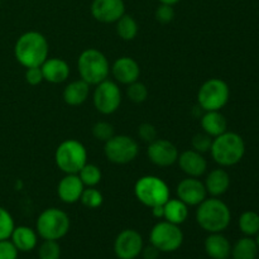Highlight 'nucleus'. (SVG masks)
I'll return each mask as SVG.
<instances>
[{"label": "nucleus", "mask_w": 259, "mask_h": 259, "mask_svg": "<svg viewBox=\"0 0 259 259\" xmlns=\"http://www.w3.org/2000/svg\"><path fill=\"white\" fill-rule=\"evenodd\" d=\"M177 199L184 201L187 206H197L201 204L207 196L204 182L196 177H187L184 179L176 189Z\"/></svg>", "instance_id": "2eb2a0df"}, {"label": "nucleus", "mask_w": 259, "mask_h": 259, "mask_svg": "<svg viewBox=\"0 0 259 259\" xmlns=\"http://www.w3.org/2000/svg\"><path fill=\"white\" fill-rule=\"evenodd\" d=\"M230 89L222 78H210L205 81L197 93V103L204 111L220 110L228 104Z\"/></svg>", "instance_id": "6e6552de"}, {"label": "nucleus", "mask_w": 259, "mask_h": 259, "mask_svg": "<svg viewBox=\"0 0 259 259\" xmlns=\"http://www.w3.org/2000/svg\"><path fill=\"white\" fill-rule=\"evenodd\" d=\"M204 248L207 257L211 259H228L232 253V244L222 233H209Z\"/></svg>", "instance_id": "aec40b11"}, {"label": "nucleus", "mask_w": 259, "mask_h": 259, "mask_svg": "<svg viewBox=\"0 0 259 259\" xmlns=\"http://www.w3.org/2000/svg\"><path fill=\"white\" fill-rule=\"evenodd\" d=\"M196 222L207 233H223L232 222L229 206L218 197L205 199L197 205Z\"/></svg>", "instance_id": "f03ea898"}, {"label": "nucleus", "mask_w": 259, "mask_h": 259, "mask_svg": "<svg viewBox=\"0 0 259 259\" xmlns=\"http://www.w3.org/2000/svg\"><path fill=\"white\" fill-rule=\"evenodd\" d=\"M121 91L118 83L106 78L103 82L96 85L93 95V103L96 110L104 115L115 113L121 104Z\"/></svg>", "instance_id": "9b49d317"}, {"label": "nucleus", "mask_w": 259, "mask_h": 259, "mask_svg": "<svg viewBox=\"0 0 259 259\" xmlns=\"http://www.w3.org/2000/svg\"><path fill=\"white\" fill-rule=\"evenodd\" d=\"M18 249L9 239L0 240V259H18Z\"/></svg>", "instance_id": "4c0bfd02"}, {"label": "nucleus", "mask_w": 259, "mask_h": 259, "mask_svg": "<svg viewBox=\"0 0 259 259\" xmlns=\"http://www.w3.org/2000/svg\"><path fill=\"white\" fill-rule=\"evenodd\" d=\"M77 70L81 80L89 85H98L108 78L110 73V65L103 52L96 48H88L80 55L77 60Z\"/></svg>", "instance_id": "20e7f679"}, {"label": "nucleus", "mask_w": 259, "mask_h": 259, "mask_svg": "<svg viewBox=\"0 0 259 259\" xmlns=\"http://www.w3.org/2000/svg\"><path fill=\"white\" fill-rule=\"evenodd\" d=\"M177 163H179L180 169L189 177L199 179L207 169V162L204 154L199 153L195 149H189L179 154Z\"/></svg>", "instance_id": "dca6fc26"}, {"label": "nucleus", "mask_w": 259, "mask_h": 259, "mask_svg": "<svg viewBox=\"0 0 259 259\" xmlns=\"http://www.w3.org/2000/svg\"><path fill=\"white\" fill-rule=\"evenodd\" d=\"M139 153V146L136 139L129 136H113L104 146L106 159L114 164H126L133 162Z\"/></svg>", "instance_id": "9d476101"}, {"label": "nucleus", "mask_w": 259, "mask_h": 259, "mask_svg": "<svg viewBox=\"0 0 259 259\" xmlns=\"http://www.w3.org/2000/svg\"><path fill=\"white\" fill-rule=\"evenodd\" d=\"M152 214H153V217L157 218V219H159V218H163V205H161V206L152 207Z\"/></svg>", "instance_id": "a19ab883"}, {"label": "nucleus", "mask_w": 259, "mask_h": 259, "mask_svg": "<svg viewBox=\"0 0 259 259\" xmlns=\"http://www.w3.org/2000/svg\"><path fill=\"white\" fill-rule=\"evenodd\" d=\"M116 33L123 40H133L138 34V23L132 15L124 14L116 22Z\"/></svg>", "instance_id": "bb28decb"}, {"label": "nucleus", "mask_w": 259, "mask_h": 259, "mask_svg": "<svg viewBox=\"0 0 259 259\" xmlns=\"http://www.w3.org/2000/svg\"><path fill=\"white\" fill-rule=\"evenodd\" d=\"M77 175L86 187H95L96 185L100 184L103 177L101 169L93 163H86Z\"/></svg>", "instance_id": "c85d7f7f"}, {"label": "nucleus", "mask_w": 259, "mask_h": 259, "mask_svg": "<svg viewBox=\"0 0 259 259\" xmlns=\"http://www.w3.org/2000/svg\"><path fill=\"white\" fill-rule=\"evenodd\" d=\"M258 250L257 242L252 237H244L233 245L230 257L233 259H257Z\"/></svg>", "instance_id": "a878e982"}, {"label": "nucleus", "mask_w": 259, "mask_h": 259, "mask_svg": "<svg viewBox=\"0 0 259 259\" xmlns=\"http://www.w3.org/2000/svg\"><path fill=\"white\" fill-rule=\"evenodd\" d=\"M25 81H27L29 85L37 86L39 83H42V81H45L43 78V72L40 67H29L25 71Z\"/></svg>", "instance_id": "58836bf2"}, {"label": "nucleus", "mask_w": 259, "mask_h": 259, "mask_svg": "<svg viewBox=\"0 0 259 259\" xmlns=\"http://www.w3.org/2000/svg\"><path fill=\"white\" fill-rule=\"evenodd\" d=\"M159 3H161V4H166V5H172V7H174V5H176L177 3L180 2V0H158Z\"/></svg>", "instance_id": "79ce46f5"}, {"label": "nucleus", "mask_w": 259, "mask_h": 259, "mask_svg": "<svg viewBox=\"0 0 259 259\" xmlns=\"http://www.w3.org/2000/svg\"><path fill=\"white\" fill-rule=\"evenodd\" d=\"M149 242L161 253H172L180 249L184 243V232L180 225L169 222H158L151 230Z\"/></svg>", "instance_id": "1a4fd4ad"}, {"label": "nucleus", "mask_w": 259, "mask_h": 259, "mask_svg": "<svg viewBox=\"0 0 259 259\" xmlns=\"http://www.w3.org/2000/svg\"><path fill=\"white\" fill-rule=\"evenodd\" d=\"M43 78L51 83H62L70 76V66L62 58H47L40 66Z\"/></svg>", "instance_id": "6ab92c4d"}, {"label": "nucleus", "mask_w": 259, "mask_h": 259, "mask_svg": "<svg viewBox=\"0 0 259 259\" xmlns=\"http://www.w3.org/2000/svg\"><path fill=\"white\" fill-rule=\"evenodd\" d=\"M134 195L147 207L164 205L171 199V191L166 182L157 176H143L134 185Z\"/></svg>", "instance_id": "423d86ee"}, {"label": "nucleus", "mask_w": 259, "mask_h": 259, "mask_svg": "<svg viewBox=\"0 0 259 259\" xmlns=\"http://www.w3.org/2000/svg\"><path fill=\"white\" fill-rule=\"evenodd\" d=\"M204 185L207 194L212 197H219L229 190L230 176L225 169L215 168L207 175Z\"/></svg>", "instance_id": "4be33fe9"}, {"label": "nucleus", "mask_w": 259, "mask_h": 259, "mask_svg": "<svg viewBox=\"0 0 259 259\" xmlns=\"http://www.w3.org/2000/svg\"><path fill=\"white\" fill-rule=\"evenodd\" d=\"M147 156L156 166L169 167L179 159V149L172 142L157 138L148 144Z\"/></svg>", "instance_id": "ddd939ff"}, {"label": "nucleus", "mask_w": 259, "mask_h": 259, "mask_svg": "<svg viewBox=\"0 0 259 259\" xmlns=\"http://www.w3.org/2000/svg\"><path fill=\"white\" fill-rule=\"evenodd\" d=\"M239 229L245 237H254L259 233V215L255 211H244L238 220Z\"/></svg>", "instance_id": "cd10ccee"}, {"label": "nucleus", "mask_w": 259, "mask_h": 259, "mask_svg": "<svg viewBox=\"0 0 259 259\" xmlns=\"http://www.w3.org/2000/svg\"><path fill=\"white\" fill-rule=\"evenodd\" d=\"M126 96L129 98V100L133 101L136 104H142L147 100L148 98V89L141 81H136V82H132L128 85L126 89Z\"/></svg>", "instance_id": "7c9ffc66"}, {"label": "nucleus", "mask_w": 259, "mask_h": 259, "mask_svg": "<svg viewBox=\"0 0 259 259\" xmlns=\"http://www.w3.org/2000/svg\"><path fill=\"white\" fill-rule=\"evenodd\" d=\"M210 153L219 166H235L242 161L245 154L244 139L238 133L227 131L212 139Z\"/></svg>", "instance_id": "7ed1b4c3"}, {"label": "nucleus", "mask_w": 259, "mask_h": 259, "mask_svg": "<svg viewBox=\"0 0 259 259\" xmlns=\"http://www.w3.org/2000/svg\"><path fill=\"white\" fill-rule=\"evenodd\" d=\"M192 148L195 149L199 153L204 154L210 152L212 144V138L210 136H207L206 133H197L196 136H194L191 141Z\"/></svg>", "instance_id": "f704fd0d"}, {"label": "nucleus", "mask_w": 259, "mask_h": 259, "mask_svg": "<svg viewBox=\"0 0 259 259\" xmlns=\"http://www.w3.org/2000/svg\"><path fill=\"white\" fill-rule=\"evenodd\" d=\"M71 220L67 212L57 207L43 210L35 223V232L43 240H60L70 230Z\"/></svg>", "instance_id": "39448f33"}, {"label": "nucleus", "mask_w": 259, "mask_h": 259, "mask_svg": "<svg viewBox=\"0 0 259 259\" xmlns=\"http://www.w3.org/2000/svg\"><path fill=\"white\" fill-rule=\"evenodd\" d=\"M93 136L98 141L105 143L111 137L115 136V131H114V126L110 123H108V121H98L93 126Z\"/></svg>", "instance_id": "72a5a7b5"}, {"label": "nucleus", "mask_w": 259, "mask_h": 259, "mask_svg": "<svg viewBox=\"0 0 259 259\" xmlns=\"http://www.w3.org/2000/svg\"><path fill=\"white\" fill-rule=\"evenodd\" d=\"M138 137L141 141L146 142V143H151L154 139H157V129L154 125L149 123H143L138 126Z\"/></svg>", "instance_id": "e433bc0d"}, {"label": "nucleus", "mask_w": 259, "mask_h": 259, "mask_svg": "<svg viewBox=\"0 0 259 259\" xmlns=\"http://www.w3.org/2000/svg\"><path fill=\"white\" fill-rule=\"evenodd\" d=\"M90 94V85L83 80H76L68 83L63 90V101L70 106H78L85 103Z\"/></svg>", "instance_id": "5701e85b"}, {"label": "nucleus", "mask_w": 259, "mask_h": 259, "mask_svg": "<svg viewBox=\"0 0 259 259\" xmlns=\"http://www.w3.org/2000/svg\"><path fill=\"white\" fill-rule=\"evenodd\" d=\"M38 258L39 259H60L61 247L58 240H43L38 248Z\"/></svg>", "instance_id": "2f4dec72"}, {"label": "nucleus", "mask_w": 259, "mask_h": 259, "mask_svg": "<svg viewBox=\"0 0 259 259\" xmlns=\"http://www.w3.org/2000/svg\"><path fill=\"white\" fill-rule=\"evenodd\" d=\"M50 53L48 40L42 33L30 30L18 38L14 46L15 60L25 68L40 67Z\"/></svg>", "instance_id": "f257e3e1"}, {"label": "nucleus", "mask_w": 259, "mask_h": 259, "mask_svg": "<svg viewBox=\"0 0 259 259\" xmlns=\"http://www.w3.org/2000/svg\"><path fill=\"white\" fill-rule=\"evenodd\" d=\"M15 224L12 214L7 209L0 206V240L10 239Z\"/></svg>", "instance_id": "473e14b6"}, {"label": "nucleus", "mask_w": 259, "mask_h": 259, "mask_svg": "<svg viewBox=\"0 0 259 259\" xmlns=\"http://www.w3.org/2000/svg\"><path fill=\"white\" fill-rule=\"evenodd\" d=\"M157 22L162 23V24H168L175 19V9L172 5L159 4V7L156 9L154 13Z\"/></svg>", "instance_id": "c9c22d12"}, {"label": "nucleus", "mask_w": 259, "mask_h": 259, "mask_svg": "<svg viewBox=\"0 0 259 259\" xmlns=\"http://www.w3.org/2000/svg\"><path fill=\"white\" fill-rule=\"evenodd\" d=\"M143 237L134 229H125L114 240V254L118 259H136L143 250Z\"/></svg>", "instance_id": "f8f14e48"}, {"label": "nucleus", "mask_w": 259, "mask_h": 259, "mask_svg": "<svg viewBox=\"0 0 259 259\" xmlns=\"http://www.w3.org/2000/svg\"><path fill=\"white\" fill-rule=\"evenodd\" d=\"M10 242L14 244L18 252H32L38 244V234L32 228L20 225V227L14 228L12 235H10Z\"/></svg>", "instance_id": "412c9836"}, {"label": "nucleus", "mask_w": 259, "mask_h": 259, "mask_svg": "<svg viewBox=\"0 0 259 259\" xmlns=\"http://www.w3.org/2000/svg\"><path fill=\"white\" fill-rule=\"evenodd\" d=\"M189 218V206L180 199H169L163 205V219L172 224L181 225Z\"/></svg>", "instance_id": "393cba45"}, {"label": "nucleus", "mask_w": 259, "mask_h": 259, "mask_svg": "<svg viewBox=\"0 0 259 259\" xmlns=\"http://www.w3.org/2000/svg\"><path fill=\"white\" fill-rule=\"evenodd\" d=\"M159 250L157 249L154 245H148V247H143V250H142L141 255L144 259H158L159 257Z\"/></svg>", "instance_id": "ea45409f"}, {"label": "nucleus", "mask_w": 259, "mask_h": 259, "mask_svg": "<svg viewBox=\"0 0 259 259\" xmlns=\"http://www.w3.org/2000/svg\"><path fill=\"white\" fill-rule=\"evenodd\" d=\"M0 5H2V0H0Z\"/></svg>", "instance_id": "c03bdc74"}, {"label": "nucleus", "mask_w": 259, "mask_h": 259, "mask_svg": "<svg viewBox=\"0 0 259 259\" xmlns=\"http://www.w3.org/2000/svg\"><path fill=\"white\" fill-rule=\"evenodd\" d=\"M56 166L66 175H77L88 163V151L81 142L76 139L63 141L55 153Z\"/></svg>", "instance_id": "0eeeda50"}, {"label": "nucleus", "mask_w": 259, "mask_h": 259, "mask_svg": "<svg viewBox=\"0 0 259 259\" xmlns=\"http://www.w3.org/2000/svg\"><path fill=\"white\" fill-rule=\"evenodd\" d=\"M201 128L204 133L211 138H215L227 132L228 121L220 110L205 111L204 115L201 116Z\"/></svg>", "instance_id": "b1692460"}, {"label": "nucleus", "mask_w": 259, "mask_h": 259, "mask_svg": "<svg viewBox=\"0 0 259 259\" xmlns=\"http://www.w3.org/2000/svg\"><path fill=\"white\" fill-rule=\"evenodd\" d=\"M85 190V185L80 180L78 175H66L57 186V195L65 204H76L80 201L81 195Z\"/></svg>", "instance_id": "a211bd4d"}, {"label": "nucleus", "mask_w": 259, "mask_h": 259, "mask_svg": "<svg viewBox=\"0 0 259 259\" xmlns=\"http://www.w3.org/2000/svg\"><path fill=\"white\" fill-rule=\"evenodd\" d=\"M90 9L98 22L110 24L125 14V3L124 0H93Z\"/></svg>", "instance_id": "4468645a"}, {"label": "nucleus", "mask_w": 259, "mask_h": 259, "mask_svg": "<svg viewBox=\"0 0 259 259\" xmlns=\"http://www.w3.org/2000/svg\"><path fill=\"white\" fill-rule=\"evenodd\" d=\"M255 242H257V245H258V248H259V233L257 234V240H255Z\"/></svg>", "instance_id": "37998d69"}, {"label": "nucleus", "mask_w": 259, "mask_h": 259, "mask_svg": "<svg viewBox=\"0 0 259 259\" xmlns=\"http://www.w3.org/2000/svg\"><path fill=\"white\" fill-rule=\"evenodd\" d=\"M114 78L123 85H129L138 81L141 76V67L138 62L132 57H120L110 67Z\"/></svg>", "instance_id": "f3484780"}, {"label": "nucleus", "mask_w": 259, "mask_h": 259, "mask_svg": "<svg viewBox=\"0 0 259 259\" xmlns=\"http://www.w3.org/2000/svg\"><path fill=\"white\" fill-rule=\"evenodd\" d=\"M80 201L88 209H98L103 205L104 196L95 187H86L81 195Z\"/></svg>", "instance_id": "c756f323"}]
</instances>
